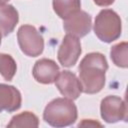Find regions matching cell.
<instances>
[{"mask_svg": "<svg viewBox=\"0 0 128 128\" xmlns=\"http://www.w3.org/2000/svg\"><path fill=\"white\" fill-rule=\"evenodd\" d=\"M100 113L102 119L107 123H116L121 120L127 121L126 102L115 95L106 96L101 101Z\"/></svg>", "mask_w": 128, "mask_h": 128, "instance_id": "5", "label": "cell"}, {"mask_svg": "<svg viewBox=\"0 0 128 128\" xmlns=\"http://www.w3.org/2000/svg\"><path fill=\"white\" fill-rule=\"evenodd\" d=\"M81 52L82 49L79 38L66 34L59 46L57 58L63 67H72L77 63Z\"/></svg>", "mask_w": 128, "mask_h": 128, "instance_id": "6", "label": "cell"}, {"mask_svg": "<svg viewBox=\"0 0 128 128\" xmlns=\"http://www.w3.org/2000/svg\"><path fill=\"white\" fill-rule=\"evenodd\" d=\"M39 126V119L38 117L30 112L24 111L20 114L13 116L10 122L7 124V127H32L37 128Z\"/></svg>", "mask_w": 128, "mask_h": 128, "instance_id": "13", "label": "cell"}, {"mask_svg": "<svg viewBox=\"0 0 128 128\" xmlns=\"http://www.w3.org/2000/svg\"><path fill=\"white\" fill-rule=\"evenodd\" d=\"M108 63L105 56L99 52H91L80 61L79 80L82 85V92L86 94H96L105 85V73Z\"/></svg>", "mask_w": 128, "mask_h": 128, "instance_id": "1", "label": "cell"}, {"mask_svg": "<svg viewBox=\"0 0 128 128\" xmlns=\"http://www.w3.org/2000/svg\"><path fill=\"white\" fill-rule=\"evenodd\" d=\"M21 93L16 87L0 83V113L2 111L14 112L21 107Z\"/></svg>", "mask_w": 128, "mask_h": 128, "instance_id": "10", "label": "cell"}, {"mask_svg": "<svg viewBox=\"0 0 128 128\" xmlns=\"http://www.w3.org/2000/svg\"><path fill=\"white\" fill-rule=\"evenodd\" d=\"M17 65L13 57L6 53H0V74L6 81H11L16 73Z\"/></svg>", "mask_w": 128, "mask_h": 128, "instance_id": "15", "label": "cell"}, {"mask_svg": "<svg viewBox=\"0 0 128 128\" xmlns=\"http://www.w3.org/2000/svg\"><path fill=\"white\" fill-rule=\"evenodd\" d=\"M9 0H0V6H2V5H5L7 2H8Z\"/></svg>", "mask_w": 128, "mask_h": 128, "instance_id": "18", "label": "cell"}, {"mask_svg": "<svg viewBox=\"0 0 128 128\" xmlns=\"http://www.w3.org/2000/svg\"><path fill=\"white\" fill-rule=\"evenodd\" d=\"M53 10L61 19H66L81 8L80 0H53Z\"/></svg>", "mask_w": 128, "mask_h": 128, "instance_id": "12", "label": "cell"}, {"mask_svg": "<svg viewBox=\"0 0 128 128\" xmlns=\"http://www.w3.org/2000/svg\"><path fill=\"white\" fill-rule=\"evenodd\" d=\"M92 27L91 16L82 10H78L68 18L64 19L63 28L67 34L73 35L77 38L86 36Z\"/></svg>", "mask_w": 128, "mask_h": 128, "instance_id": "7", "label": "cell"}, {"mask_svg": "<svg viewBox=\"0 0 128 128\" xmlns=\"http://www.w3.org/2000/svg\"><path fill=\"white\" fill-rule=\"evenodd\" d=\"M1 39H2V33H1V31H0V44H1Z\"/></svg>", "mask_w": 128, "mask_h": 128, "instance_id": "19", "label": "cell"}, {"mask_svg": "<svg viewBox=\"0 0 128 128\" xmlns=\"http://www.w3.org/2000/svg\"><path fill=\"white\" fill-rule=\"evenodd\" d=\"M18 21V11L14 6L10 4L0 6V31L3 36H7L13 32Z\"/></svg>", "mask_w": 128, "mask_h": 128, "instance_id": "11", "label": "cell"}, {"mask_svg": "<svg viewBox=\"0 0 128 128\" xmlns=\"http://www.w3.org/2000/svg\"><path fill=\"white\" fill-rule=\"evenodd\" d=\"M17 40L21 51L29 57H37L44 50V39L38 30L29 24L20 26Z\"/></svg>", "mask_w": 128, "mask_h": 128, "instance_id": "4", "label": "cell"}, {"mask_svg": "<svg viewBox=\"0 0 128 128\" xmlns=\"http://www.w3.org/2000/svg\"><path fill=\"white\" fill-rule=\"evenodd\" d=\"M94 3L97 5V6H100V7H107V6H110L114 3L115 0H93Z\"/></svg>", "mask_w": 128, "mask_h": 128, "instance_id": "17", "label": "cell"}, {"mask_svg": "<svg viewBox=\"0 0 128 128\" xmlns=\"http://www.w3.org/2000/svg\"><path fill=\"white\" fill-rule=\"evenodd\" d=\"M59 66L55 61L47 58L37 60L34 64L32 74L34 79L41 84H52L59 75Z\"/></svg>", "mask_w": 128, "mask_h": 128, "instance_id": "9", "label": "cell"}, {"mask_svg": "<svg viewBox=\"0 0 128 128\" xmlns=\"http://www.w3.org/2000/svg\"><path fill=\"white\" fill-rule=\"evenodd\" d=\"M55 85L64 97L72 100L77 99L82 93V85L79 78L69 70L59 72L55 80Z\"/></svg>", "mask_w": 128, "mask_h": 128, "instance_id": "8", "label": "cell"}, {"mask_svg": "<svg viewBox=\"0 0 128 128\" xmlns=\"http://www.w3.org/2000/svg\"><path fill=\"white\" fill-rule=\"evenodd\" d=\"M78 126H102L100 123H98L97 121L95 122L92 119H84L81 123L78 124Z\"/></svg>", "mask_w": 128, "mask_h": 128, "instance_id": "16", "label": "cell"}, {"mask_svg": "<svg viewBox=\"0 0 128 128\" xmlns=\"http://www.w3.org/2000/svg\"><path fill=\"white\" fill-rule=\"evenodd\" d=\"M122 31L120 16L111 9L101 10L95 18L94 33L103 42L111 43L117 40Z\"/></svg>", "mask_w": 128, "mask_h": 128, "instance_id": "3", "label": "cell"}, {"mask_svg": "<svg viewBox=\"0 0 128 128\" xmlns=\"http://www.w3.org/2000/svg\"><path fill=\"white\" fill-rule=\"evenodd\" d=\"M78 117L77 107L72 99L55 98L50 101L43 112V119L50 126L60 128L75 123Z\"/></svg>", "mask_w": 128, "mask_h": 128, "instance_id": "2", "label": "cell"}, {"mask_svg": "<svg viewBox=\"0 0 128 128\" xmlns=\"http://www.w3.org/2000/svg\"><path fill=\"white\" fill-rule=\"evenodd\" d=\"M128 44L127 42H120L111 47L110 57L117 67L127 68L128 66Z\"/></svg>", "mask_w": 128, "mask_h": 128, "instance_id": "14", "label": "cell"}]
</instances>
